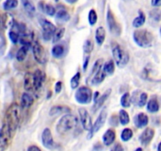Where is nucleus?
Instances as JSON below:
<instances>
[{"label": "nucleus", "instance_id": "obj_1", "mask_svg": "<svg viewBox=\"0 0 161 151\" xmlns=\"http://www.w3.org/2000/svg\"><path fill=\"white\" fill-rule=\"evenodd\" d=\"M20 107L18 104L13 103L8 107L5 116V124L9 129L11 137H14L20 124Z\"/></svg>", "mask_w": 161, "mask_h": 151}, {"label": "nucleus", "instance_id": "obj_2", "mask_svg": "<svg viewBox=\"0 0 161 151\" xmlns=\"http://www.w3.org/2000/svg\"><path fill=\"white\" fill-rule=\"evenodd\" d=\"M133 39L135 43L142 48H149L153 45V35L146 29L135 30L134 31Z\"/></svg>", "mask_w": 161, "mask_h": 151}, {"label": "nucleus", "instance_id": "obj_3", "mask_svg": "<svg viewBox=\"0 0 161 151\" xmlns=\"http://www.w3.org/2000/svg\"><path fill=\"white\" fill-rule=\"evenodd\" d=\"M78 125V120L74 115L66 113L59 120L57 124V131L59 134H66L70 131L73 130Z\"/></svg>", "mask_w": 161, "mask_h": 151}, {"label": "nucleus", "instance_id": "obj_4", "mask_svg": "<svg viewBox=\"0 0 161 151\" xmlns=\"http://www.w3.org/2000/svg\"><path fill=\"white\" fill-rule=\"evenodd\" d=\"M113 59L119 68H124L130 60L128 53L121 46L116 45L112 50Z\"/></svg>", "mask_w": 161, "mask_h": 151}, {"label": "nucleus", "instance_id": "obj_5", "mask_svg": "<svg viewBox=\"0 0 161 151\" xmlns=\"http://www.w3.org/2000/svg\"><path fill=\"white\" fill-rule=\"evenodd\" d=\"M75 98L78 103L81 105H87L91 103L93 98V92L91 88L82 86L76 90L75 93Z\"/></svg>", "mask_w": 161, "mask_h": 151}, {"label": "nucleus", "instance_id": "obj_6", "mask_svg": "<svg viewBox=\"0 0 161 151\" xmlns=\"http://www.w3.org/2000/svg\"><path fill=\"white\" fill-rule=\"evenodd\" d=\"M107 116H108V110H107L106 107H104L102 110H101L100 113H99L98 116H97V120H95L94 124H92V127H91V130L89 131V133H88L87 138H92L99 130L102 127V126L104 125V124L105 123L107 119Z\"/></svg>", "mask_w": 161, "mask_h": 151}, {"label": "nucleus", "instance_id": "obj_7", "mask_svg": "<svg viewBox=\"0 0 161 151\" xmlns=\"http://www.w3.org/2000/svg\"><path fill=\"white\" fill-rule=\"evenodd\" d=\"M107 24H108V27L112 34L116 36H119L121 34L122 28L116 20L113 11L109 9H108V12H107Z\"/></svg>", "mask_w": 161, "mask_h": 151}, {"label": "nucleus", "instance_id": "obj_8", "mask_svg": "<svg viewBox=\"0 0 161 151\" xmlns=\"http://www.w3.org/2000/svg\"><path fill=\"white\" fill-rule=\"evenodd\" d=\"M39 24L41 25V28L42 29V37L46 41H49L52 39L53 33L55 30L57 29L56 27L49 20H46L45 18L42 17L39 19Z\"/></svg>", "mask_w": 161, "mask_h": 151}, {"label": "nucleus", "instance_id": "obj_9", "mask_svg": "<svg viewBox=\"0 0 161 151\" xmlns=\"http://www.w3.org/2000/svg\"><path fill=\"white\" fill-rule=\"evenodd\" d=\"M32 53L35 60L38 63L43 64L47 61V53L44 47L39 42H36L32 47Z\"/></svg>", "mask_w": 161, "mask_h": 151}, {"label": "nucleus", "instance_id": "obj_10", "mask_svg": "<svg viewBox=\"0 0 161 151\" xmlns=\"http://www.w3.org/2000/svg\"><path fill=\"white\" fill-rule=\"evenodd\" d=\"M78 112L79 115H80V119L82 126L84 128V130L89 131L91 129V127H92L93 124L91 115H90V113H88V111L85 108H80L78 109Z\"/></svg>", "mask_w": 161, "mask_h": 151}, {"label": "nucleus", "instance_id": "obj_11", "mask_svg": "<svg viewBox=\"0 0 161 151\" xmlns=\"http://www.w3.org/2000/svg\"><path fill=\"white\" fill-rule=\"evenodd\" d=\"M42 145L47 149H52L54 148V141H53V135L51 131L48 127H46L42 133Z\"/></svg>", "mask_w": 161, "mask_h": 151}, {"label": "nucleus", "instance_id": "obj_12", "mask_svg": "<svg viewBox=\"0 0 161 151\" xmlns=\"http://www.w3.org/2000/svg\"><path fill=\"white\" fill-rule=\"evenodd\" d=\"M154 135H155V131H154V130L153 128L147 127V128L145 129L139 137L141 144L143 145V146H147V145H149V143H150V142L153 138Z\"/></svg>", "mask_w": 161, "mask_h": 151}, {"label": "nucleus", "instance_id": "obj_13", "mask_svg": "<svg viewBox=\"0 0 161 151\" xmlns=\"http://www.w3.org/2000/svg\"><path fill=\"white\" fill-rule=\"evenodd\" d=\"M34 81H35V91H38L42 87V84L45 81L46 76L44 72L40 69H36L34 72Z\"/></svg>", "mask_w": 161, "mask_h": 151}, {"label": "nucleus", "instance_id": "obj_14", "mask_svg": "<svg viewBox=\"0 0 161 151\" xmlns=\"http://www.w3.org/2000/svg\"><path fill=\"white\" fill-rule=\"evenodd\" d=\"M24 87L27 91H35V81L33 72H26L24 76Z\"/></svg>", "mask_w": 161, "mask_h": 151}, {"label": "nucleus", "instance_id": "obj_15", "mask_svg": "<svg viewBox=\"0 0 161 151\" xmlns=\"http://www.w3.org/2000/svg\"><path fill=\"white\" fill-rule=\"evenodd\" d=\"M38 6H39V9H40V11H42L43 14H47V15L50 16V17H53L56 14V9L54 8V6H52L50 3H46L45 1L39 2Z\"/></svg>", "mask_w": 161, "mask_h": 151}, {"label": "nucleus", "instance_id": "obj_16", "mask_svg": "<svg viewBox=\"0 0 161 151\" xmlns=\"http://www.w3.org/2000/svg\"><path fill=\"white\" fill-rule=\"evenodd\" d=\"M15 24L14 16L9 13H5L2 15V26L6 29L13 28Z\"/></svg>", "mask_w": 161, "mask_h": 151}, {"label": "nucleus", "instance_id": "obj_17", "mask_svg": "<svg viewBox=\"0 0 161 151\" xmlns=\"http://www.w3.org/2000/svg\"><path fill=\"white\" fill-rule=\"evenodd\" d=\"M111 93H112V89L111 88H109V89L106 90V91L103 93V94H102V96H100V97L97 98V100L94 102V106H93V111L95 112L96 110H97L98 109H100L101 107L104 105V103L105 102V101L108 98V97L110 96Z\"/></svg>", "mask_w": 161, "mask_h": 151}, {"label": "nucleus", "instance_id": "obj_18", "mask_svg": "<svg viewBox=\"0 0 161 151\" xmlns=\"http://www.w3.org/2000/svg\"><path fill=\"white\" fill-rule=\"evenodd\" d=\"M149 124V117L145 113H139L135 116V124L138 128L146 127Z\"/></svg>", "mask_w": 161, "mask_h": 151}, {"label": "nucleus", "instance_id": "obj_19", "mask_svg": "<svg viewBox=\"0 0 161 151\" xmlns=\"http://www.w3.org/2000/svg\"><path fill=\"white\" fill-rule=\"evenodd\" d=\"M90 77H92L91 80V84L93 85V86H97V85H99L105 80L106 75H105V73L104 72L103 69L102 68V69H99L98 71H97L95 73L93 74Z\"/></svg>", "mask_w": 161, "mask_h": 151}, {"label": "nucleus", "instance_id": "obj_20", "mask_svg": "<svg viewBox=\"0 0 161 151\" xmlns=\"http://www.w3.org/2000/svg\"><path fill=\"white\" fill-rule=\"evenodd\" d=\"M71 109L65 105H54L50 109L49 115L50 116H56L64 113H70Z\"/></svg>", "mask_w": 161, "mask_h": 151}, {"label": "nucleus", "instance_id": "obj_21", "mask_svg": "<svg viewBox=\"0 0 161 151\" xmlns=\"http://www.w3.org/2000/svg\"><path fill=\"white\" fill-rule=\"evenodd\" d=\"M35 99L29 93H23L20 97V107L23 109H29L33 105Z\"/></svg>", "mask_w": 161, "mask_h": 151}, {"label": "nucleus", "instance_id": "obj_22", "mask_svg": "<svg viewBox=\"0 0 161 151\" xmlns=\"http://www.w3.org/2000/svg\"><path fill=\"white\" fill-rule=\"evenodd\" d=\"M116 139V132L113 129H108L102 136V140L105 146H110L114 143Z\"/></svg>", "mask_w": 161, "mask_h": 151}, {"label": "nucleus", "instance_id": "obj_23", "mask_svg": "<svg viewBox=\"0 0 161 151\" xmlns=\"http://www.w3.org/2000/svg\"><path fill=\"white\" fill-rule=\"evenodd\" d=\"M33 40H34V34L31 31H28L25 34L21 35V36L19 37L20 43L23 46H27V47H30V45L33 42Z\"/></svg>", "mask_w": 161, "mask_h": 151}, {"label": "nucleus", "instance_id": "obj_24", "mask_svg": "<svg viewBox=\"0 0 161 151\" xmlns=\"http://www.w3.org/2000/svg\"><path fill=\"white\" fill-rule=\"evenodd\" d=\"M105 36H106V32H105V30L103 27L100 26L96 29L95 40L97 45L102 46L103 44V42H105Z\"/></svg>", "mask_w": 161, "mask_h": 151}, {"label": "nucleus", "instance_id": "obj_25", "mask_svg": "<svg viewBox=\"0 0 161 151\" xmlns=\"http://www.w3.org/2000/svg\"><path fill=\"white\" fill-rule=\"evenodd\" d=\"M21 2L27 14L31 17H33L36 14V6L34 3L31 2V0H21Z\"/></svg>", "mask_w": 161, "mask_h": 151}, {"label": "nucleus", "instance_id": "obj_26", "mask_svg": "<svg viewBox=\"0 0 161 151\" xmlns=\"http://www.w3.org/2000/svg\"><path fill=\"white\" fill-rule=\"evenodd\" d=\"M146 19V14H144V12H143L142 10L139 9V10H138V16L134 19L133 22H132V25H133L135 28H140V27H142L145 24Z\"/></svg>", "mask_w": 161, "mask_h": 151}, {"label": "nucleus", "instance_id": "obj_27", "mask_svg": "<svg viewBox=\"0 0 161 151\" xmlns=\"http://www.w3.org/2000/svg\"><path fill=\"white\" fill-rule=\"evenodd\" d=\"M160 109L158 100L156 98H152L147 103V110L149 113H157Z\"/></svg>", "mask_w": 161, "mask_h": 151}, {"label": "nucleus", "instance_id": "obj_28", "mask_svg": "<svg viewBox=\"0 0 161 151\" xmlns=\"http://www.w3.org/2000/svg\"><path fill=\"white\" fill-rule=\"evenodd\" d=\"M55 17H56L57 20H59L61 22H67L71 18L70 14L65 9H60L59 11L56 12Z\"/></svg>", "mask_w": 161, "mask_h": 151}, {"label": "nucleus", "instance_id": "obj_29", "mask_svg": "<svg viewBox=\"0 0 161 151\" xmlns=\"http://www.w3.org/2000/svg\"><path fill=\"white\" fill-rule=\"evenodd\" d=\"M104 72L105 73V75L108 76H112L113 75L115 72V63L113 60H109V61H107L106 63L103 64V67H102Z\"/></svg>", "mask_w": 161, "mask_h": 151}, {"label": "nucleus", "instance_id": "obj_30", "mask_svg": "<svg viewBox=\"0 0 161 151\" xmlns=\"http://www.w3.org/2000/svg\"><path fill=\"white\" fill-rule=\"evenodd\" d=\"M28 50H29V47L27 46H22L17 52L16 54V58L18 61H23L26 58L27 54L28 53Z\"/></svg>", "mask_w": 161, "mask_h": 151}, {"label": "nucleus", "instance_id": "obj_31", "mask_svg": "<svg viewBox=\"0 0 161 151\" xmlns=\"http://www.w3.org/2000/svg\"><path fill=\"white\" fill-rule=\"evenodd\" d=\"M64 32H65V28H59L55 30L53 36H52V42L53 43H56L58 41L61 40L62 37L64 36Z\"/></svg>", "mask_w": 161, "mask_h": 151}, {"label": "nucleus", "instance_id": "obj_32", "mask_svg": "<svg viewBox=\"0 0 161 151\" xmlns=\"http://www.w3.org/2000/svg\"><path fill=\"white\" fill-rule=\"evenodd\" d=\"M64 53V47L62 45H55L52 49V55L55 58H61Z\"/></svg>", "mask_w": 161, "mask_h": 151}, {"label": "nucleus", "instance_id": "obj_33", "mask_svg": "<svg viewBox=\"0 0 161 151\" xmlns=\"http://www.w3.org/2000/svg\"><path fill=\"white\" fill-rule=\"evenodd\" d=\"M119 120L122 125H127L130 122V116L126 110L121 109L119 113Z\"/></svg>", "mask_w": 161, "mask_h": 151}, {"label": "nucleus", "instance_id": "obj_34", "mask_svg": "<svg viewBox=\"0 0 161 151\" xmlns=\"http://www.w3.org/2000/svg\"><path fill=\"white\" fill-rule=\"evenodd\" d=\"M136 99L137 102H138V105L139 107H143L146 105V104L147 103L148 101V94L146 92H142L140 94L139 96H138L136 94V98H133L132 100H135Z\"/></svg>", "mask_w": 161, "mask_h": 151}, {"label": "nucleus", "instance_id": "obj_35", "mask_svg": "<svg viewBox=\"0 0 161 151\" xmlns=\"http://www.w3.org/2000/svg\"><path fill=\"white\" fill-rule=\"evenodd\" d=\"M120 104L124 108H129L131 104V98L130 93L126 92L123 94L120 99Z\"/></svg>", "mask_w": 161, "mask_h": 151}, {"label": "nucleus", "instance_id": "obj_36", "mask_svg": "<svg viewBox=\"0 0 161 151\" xmlns=\"http://www.w3.org/2000/svg\"><path fill=\"white\" fill-rule=\"evenodd\" d=\"M132 137H133V131L128 127L124 128L120 135L121 139L124 142H128L129 140L131 139Z\"/></svg>", "mask_w": 161, "mask_h": 151}, {"label": "nucleus", "instance_id": "obj_37", "mask_svg": "<svg viewBox=\"0 0 161 151\" xmlns=\"http://www.w3.org/2000/svg\"><path fill=\"white\" fill-rule=\"evenodd\" d=\"M18 6V0H6L3 3V9L5 10H10L15 9Z\"/></svg>", "mask_w": 161, "mask_h": 151}, {"label": "nucleus", "instance_id": "obj_38", "mask_svg": "<svg viewBox=\"0 0 161 151\" xmlns=\"http://www.w3.org/2000/svg\"><path fill=\"white\" fill-rule=\"evenodd\" d=\"M80 78H81V74H80V72H78L71 79L70 86L72 87V89H76V88H78L79 85H80Z\"/></svg>", "mask_w": 161, "mask_h": 151}, {"label": "nucleus", "instance_id": "obj_39", "mask_svg": "<svg viewBox=\"0 0 161 151\" xmlns=\"http://www.w3.org/2000/svg\"><path fill=\"white\" fill-rule=\"evenodd\" d=\"M88 21L91 26H94L97 21V14L94 9H91L88 14Z\"/></svg>", "mask_w": 161, "mask_h": 151}, {"label": "nucleus", "instance_id": "obj_40", "mask_svg": "<svg viewBox=\"0 0 161 151\" xmlns=\"http://www.w3.org/2000/svg\"><path fill=\"white\" fill-rule=\"evenodd\" d=\"M93 49H94V43H93V41H91V39H87V40L85 42L84 45H83V50L86 53L90 54L91 52L93 51Z\"/></svg>", "mask_w": 161, "mask_h": 151}, {"label": "nucleus", "instance_id": "obj_41", "mask_svg": "<svg viewBox=\"0 0 161 151\" xmlns=\"http://www.w3.org/2000/svg\"><path fill=\"white\" fill-rule=\"evenodd\" d=\"M9 38L11 42L14 44H16L19 41V35L18 33L14 31H10L9 32Z\"/></svg>", "mask_w": 161, "mask_h": 151}, {"label": "nucleus", "instance_id": "obj_42", "mask_svg": "<svg viewBox=\"0 0 161 151\" xmlns=\"http://www.w3.org/2000/svg\"><path fill=\"white\" fill-rule=\"evenodd\" d=\"M151 17L153 18H154V20H160V11L158 9H155L153 11H151Z\"/></svg>", "mask_w": 161, "mask_h": 151}, {"label": "nucleus", "instance_id": "obj_43", "mask_svg": "<svg viewBox=\"0 0 161 151\" xmlns=\"http://www.w3.org/2000/svg\"><path fill=\"white\" fill-rule=\"evenodd\" d=\"M62 90V82L61 81H58L56 83H55L54 87V91L56 94H59L60 92Z\"/></svg>", "mask_w": 161, "mask_h": 151}, {"label": "nucleus", "instance_id": "obj_44", "mask_svg": "<svg viewBox=\"0 0 161 151\" xmlns=\"http://www.w3.org/2000/svg\"><path fill=\"white\" fill-rule=\"evenodd\" d=\"M110 151H124V147L119 143H118L115 145Z\"/></svg>", "mask_w": 161, "mask_h": 151}, {"label": "nucleus", "instance_id": "obj_45", "mask_svg": "<svg viewBox=\"0 0 161 151\" xmlns=\"http://www.w3.org/2000/svg\"><path fill=\"white\" fill-rule=\"evenodd\" d=\"M151 4L154 7H159L161 5V0H151Z\"/></svg>", "mask_w": 161, "mask_h": 151}, {"label": "nucleus", "instance_id": "obj_46", "mask_svg": "<svg viewBox=\"0 0 161 151\" xmlns=\"http://www.w3.org/2000/svg\"><path fill=\"white\" fill-rule=\"evenodd\" d=\"M27 151H41V149L37 146H31L28 148Z\"/></svg>", "mask_w": 161, "mask_h": 151}, {"label": "nucleus", "instance_id": "obj_47", "mask_svg": "<svg viewBox=\"0 0 161 151\" xmlns=\"http://www.w3.org/2000/svg\"><path fill=\"white\" fill-rule=\"evenodd\" d=\"M89 60H90V57H89V56H87V57H86V59H85L84 63H83V70H84V71L86 70V69H87L88 63H89Z\"/></svg>", "mask_w": 161, "mask_h": 151}, {"label": "nucleus", "instance_id": "obj_48", "mask_svg": "<svg viewBox=\"0 0 161 151\" xmlns=\"http://www.w3.org/2000/svg\"><path fill=\"white\" fill-rule=\"evenodd\" d=\"M99 94H99L98 91H96V92L94 93V94H93V98L92 99H94V102H95V101L97 100V98L99 97Z\"/></svg>", "mask_w": 161, "mask_h": 151}, {"label": "nucleus", "instance_id": "obj_49", "mask_svg": "<svg viewBox=\"0 0 161 151\" xmlns=\"http://www.w3.org/2000/svg\"><path fill=\"white\" fill-rule=\"evenodd\" d=\"M65 1L67 2V3H70V4H73V3H76V2L78 1V0H65Z\"/></svg>", "mask_w": 161, "mask_h": 151}, {"label": "nucleus", "instance_id": "obj_50", "mask_svg": "<svg viewBox=\"0 0 161 151\" xmlns=\"http://www.w3.org/2000/svg\"><path fill=\"white\" fill-rule=\"evenodd\" d=\"M135 151H143V150H142V149L141 147H139V148H138V149H135Z\"/></svg>", "mask_w": 161, "mask_h": 151}, {"label": "nucleus", "instance_id": "obj_51", "mask_svg": "<svg viewBox=\"0 0 161 151\" xmlns=\"http://www.w3.org/2000/svg\"><path fill=\"white\" fill-rule=\"evenodd\" d=\"M160 143H159L158 145V148H157V151H160Z\"/></svg>", "mask_w": 161, "mask_h": 151}, {"label": "nucleus", "instance_id": "obj_52", "mask_svg": "<svg viewBox=\"0 0 161 151\" xmlns=\"http://www.w3.org/2000/svg\"><path fill=\"white\" fill-rule=\"evenodd\" d=\"M2 26V15L0 14V27Z\"/></svg>", "mask_w": 161, "mask_h": 151}, {"label": "nucleus", "instance_id": "obj_53", "mask_svg": "<svg viewBox=\"0 0 161 151\" xmlns=\"http://www.w3.org/2000/svg\"><path fill=\"white\" fill-rule=\"evenodd\" d=\"M125 1H131V0H125Z\"/></svg>", "mask_w": 161, "mask_h": 151}, {"label": "nucleus", "instance_id": "obj_54", "mask_svg": "<svg viewBox=\"0 0 161 151\" xmlns=\"http://www.w3.org/2000/svg\"><path fill=\"white\" fill-rule=\"evenodd\" d=\"M55 1H56V2H58V0H55Z\"/></svg>", "mask_w": 161, "mask_h": 151}]
</instances>
